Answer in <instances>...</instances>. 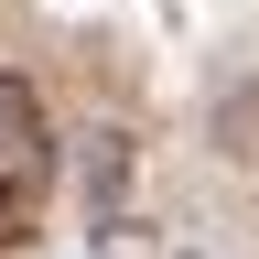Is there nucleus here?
<instances>
[{
    "mask_svg": "<svg viewBox=\"0 0 259 259\" xmlns=\"http://www.w3.org/2000/svg\"><path fill=\"white\" fill-rule=\"evenodd\" d=\"M32 216H44V162H0V248H22Z\"/></svg>",
    "mask_w": 259,
    "mask_h": 259,
    "instance_id": "nucleus-2",
    "label": "nucleus"
},
{
    "mask_svg": "<svg viewBox=\"0 0 259 259\" xmlns=\"http://www.w3.org/2000/svg\"><path fill=\"white\" fill-rule=\"evenodd\" d=\"M0 162H44V97L22 76H0Z\"/></svg>",
    "mask_w": 259,
    "mask_h": 259,
    "instance_id": "nucleus-1",
    "label": "nucleus"
}]
</instances>
